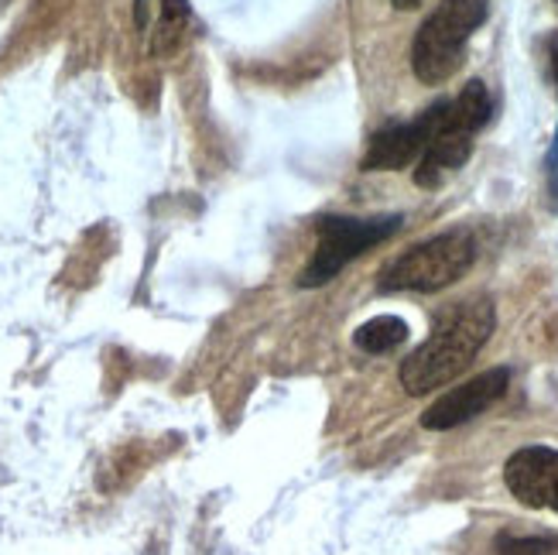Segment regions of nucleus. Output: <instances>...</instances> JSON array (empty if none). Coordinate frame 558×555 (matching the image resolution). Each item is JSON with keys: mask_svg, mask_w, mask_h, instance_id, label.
<instances>
[{"mask_svg": "<svg viewBox=\"0 0 558 555\" xmlns=\"http://www.w3.org/2000/svg\"><path fill=\"white\" fill-rule=\"evenodd\" d=\"M497 329V309L490 299H466L446 305L425 340L401 360L398 381L411 398L446 388L463 374Z\"/></svg>", "mask_w": 558, "mask_h": 555, "instance_id": "f257e3e1", "label": "nucleus"}, {"mask_svg": "<svg viewBox=\"0 0 558 555\" xmlns=\"http://www.w3.org/2000/svg\"><path fill=\"white\" fill-rule=\"evenodd\" d=\"M490 17V0H439L411 41V69L418 83L442 86L466 62V45Z\"/></svg>", "mask_w": 558, "mask_h": 555, "instance_id": "f03ea898", "label": "nucleus"}, {"mask_svg": "<svg viewBox=\"0 0 558 555\" xmlns=\"http://www.w3.org/2000/svg\"><path fill=\"white\" fill-rule=\"evenodd\" d=\"M494 113L490 89L483 80H470L459 89L456 100H446L439 128H435L425 155L418 158L415 182L422 189H439L446 185L449 176H456L473 155V137L487 128V120Z\"/></svg>", "mask_w": 558, "mask_h": 555, "instance_id": "7ed1b4c3", "label": "nucleus"}, {"mask_svg": "<svg viewBox=\"0 0 558 555\" xmlns=\"http://www.w3.org/2000/svg\"><path fill=\"white\" fill-rule=\"evenodd\" d=\"M476 261V240L466 230L435 233L384 264L377 292H442Z\"/></svg>", "mask_w": 558, "mask_h": 555, "instance_id": "20e7f679", "label": "nucleus"}, {"mask_svg": "<svg viewBox=\"0 0 558 555\" xmlns=\"http://www.w3.org/2000/svg\"><path fill=\"white\" fill-rule=\"evenodd\" d=\"M404 227L401 213H380V216H323L315 224L319 244H315L308 264L302 268L299 285L302 288H319L332 281L350 261H356L363 251H371L384 240H391Z\"/></svg>", "mask_w": 558, "mask_h": 555, "instance_id": "39448f33", "label": "nucleus"}, {"mask_svg": "<svg viewBox=\"0 0 558 555\" xmlns=\"http://www.w3.org/2000/svg\"><path fill=\"white\" fill-rule=\"evenodd\" d=\"M442 107H446V100L432 104L418 117L401 120V124L380 128L371 137L367 155H363V161H360L363 172H398V168H408L411 161H418L428 148L435 128H439Z\"/></svg>", "mask_w": 558, "mask_h": 555, "instance_id": "423d86ee", "label": "nucleus"}, {"mask_svg": "<svg viewBox=\"0 0 558 555\" xmlns=\"http://www.w3.org/2000/svg\"><path fill=\"white\" fill-rule=\"evenodd\" d=\"M511 388V371L507 367H490L476 377H470L466 384H459V388L446 391L435 398L425 415H422V425L428 432H449L456 425H466L470 419L483 415L494 401H500Z\"/></svg>", "mask_w": 558, "mask_h": 555, "instance_id": "0eeeda50", "label": "nucleus"}, {"mask_svg": "<svg viewBox=\"0 0 558 555\" xmlns=\"http://www.w3.org/2000/svg\"><path fill=\"white\" fill-rule=\"evenodd\" d=\"M504 484L524 508L558 515V449L524 446L504 463Z\"/></svg>", "mask_w": 558, "mask_h": 555, "instance_id": "6e6552de", "label": "nucleus"}, {"mask_svg": "<svg viewBox=\"0 0 558 555\" xmlns=\"http://www.w3.org/2000/svg\"><path fill=\"white\" fill-rule=\"evenodd\" d=\"M404 340H408V323H404L401 316H391V312H384V316L367 319L363 326H356V333H353L356 350L374 353V357H380V353H395Z\"/></svg>", "mask_w": 558, "mask_h": 555, "instance_id": "1a4fd4ad", "label": "nucleus"}, {"mask_svg": "<svg viewBox=\"0 0 558 555\" xmlns=\"http://www.w3.org/2000/svg\"><path fill=\"white\" fill-rule=\"evenodd\" d=\"M189 17H192L189 0H161V11L155 21V32H151V56L165 59L175 52L185 38Z\"/></svg>", "mask_w": 558, "mask_h": 555, "instance_id": "9d476101", "label": "nucleus"}, {"mask_svg": "<svg viewBox=\"0 0 558 555\" xmlns=\"http://www.w3.org/2000/svg\"><path fill=\"white\" fill-rule=\"evenodd\" d=\"M497 555H551L558 552V535H518V532H500L494 539Z\"/></svg>", "mask_w": 558, "mask_h": 555, "instance_id": "9b49d317", "label": "nucleus"}, {"mask_svg": "<svg viewBox=\"0 0 558 555\" xmlns=\"http://www.w3.org/2000/svg\"><path fill=\"white\" fill-rule=\"evenodd\" d=\"M545 172H548V206L558 213V131H555V141L545 158Z\"/></svg>", "mask_w": 558, "mask_h": 555, "instance_id": "f8f14e48", "label": "nucleus"}, {"mask_svg": "<svg viewBox=\"0 0 558 555\" xmlns=\"http://www.w3.org/2000/svg\"><path fill=\"white\" fill-rule=\"evenodd\" d=\"M548 65H551V80H555V89H558V32L548 35Z\"/></svg>", "mask_w": 558, "mask_h": 555, "instance_id": "ddd939ff", "label": "nucleus"}, {"mask_svg": "<svg viewBox=\"0 0 558 555\" xmlns=\"http://www.w3.org/2000/svg\"><path fill=\"white\" fill-rule=\"evenodd\" d=\"M134 21L137 28H148V0H134Z\"/></svg>", "mask_w": 558, "mask_h": 555, "instance_id": "4468645a", "label": "nucleus"}, {"mask_svg": "<svg viewBox=\"0 0 558 555\" xmlns=\"http://www.w3.org/2000/svg\"><path fill=\"white\" fill-rule=\"evenodd\" d=\"M391 4H395L398 11H415V8L425 4V0H391Z\"/></svg>", "mask_w": 558, "mask_h": 555, "instance_id": "2eb2a0df", "label": "nucleus"}, {"mask_svg": "<svg viewBox=\"0 0 558 555\" xmlns=\"http://www.w3.org/2000/svg\"><path fill=\"white\" fill-rule=\"evenodd\" d=\"M555 4H558V0H555Z\"/></svg>", "mask_w": 558, "mask_h": 555, "instance_id": "dca6fc26", "label": "nucleus"}]
</instances>
